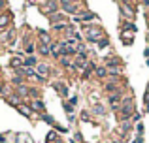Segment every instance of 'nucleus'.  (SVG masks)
Listing matches in <instances>:
<instances>
[{
    "label": "nucleus",
    "instance_id": "nucleus-25",
    "mask_svg": "<svg viewBox=\"0 0 149 143\" xmlns=\"http://www.w3.org/2000/svg\"><path fill=\"white\" fill-rule=\"evenodd\" d=\"M11 66H13V68H21L23 66V60L21 59H13V60H11Z\"/></svg>",
    "mask_w": 149,
    "mask_h": 143
},
{
    "label": "nucleus",
    "instance_id": "nucleus-5",
    "mask_svg": "<svg viewBox=\"0 0 149 143\" xmlns=\"http://www.w3.org/2000/svg\"><path fill=\"white\" fill-rule=\"evenodd\" d=\"M93 19H96V15L93 13V11H85V13H81V15H76V17H74V21H83V23H87V21H93Z\"/></svg>",
    "mask_w": 149,
    "mask_h": 143
},
{
    "label": "nucleus",
    "instance_id": "nucleus-16",
    "mask_svg": "<svg viewBox=\"0 0 149 143\" xmlns=\"http://www.w3.org/2000/svg\"><path fill=\"white\" fill-rule=\"evenodd\" d=\"M51 26H53V30H68L70 28V26H68V23H57V25H51Z\"/></svg>",
    "mask_w": 149,
    "mask_h": 143
},
{
    "label": "nucleus",
    "instance_id": "nucleus-9",
    "mask_svg": "<svg viewBox=\"0 0 149 143\" xmlns=\"http://www.w3.org/2000/svg\"><path fill=\"white\" fill-rule=\"evenodd\" d=\"M23 66L25 68H34V66H38V60L34 59V57H26V59L23 60Z\"/></svg>",
    "mask_w": 149,
    "mask_h": 143
},
{
    "label": "nucleus",
    "instance_id": "nucleus-40",
    "mask_svg": "<svg viewBox=\"0 0 149 143\" xmlns=\"http://www.w3.org/2000/svg\"><path fill=\"white\" fill-rule=\"evenodd\" d=\"M72 2H76V0H72Z\"/></svg>",
    "mask_w": 149,
    "mask_h": 143
},
{
    "label": "nucleus",
    "instance_id": "nucleus-24",
    "mask_svg": "<svg viewBox=\"0 0 149 143\" xmlns=\"http://www.w3.org/2000/svg\"><path fill=\"white\" fill-rule=\"evenodd\" d=\"M106 90H111V92H119V90H117V85H115V83H106Z\"/></svg>",
    "mask_w": 149,
    "mask_h": 143
},
{
    "label": "nucleus",
    "instance_id": "nucleus-4",
    "mask_svg": "<svg viewBox=\"0 0 149 143\" xmlns=\"http://www.w3.org/2000/svg\"><path fill=\"white\" fill-rule=\"evenodd\" d=\"M121 13L125 19H134V8L130 4H121Z\"/></svg>",
    "mask_w": 149,
    "mask_h": 143
},
{
    "label": "nucleus",
    "instance_id": "nucleus-22",
    "mask_svg": "<svg viewBox=\"0 0 149 143\" xmlns=\"http://www.w3.org/2000/svg\"><path fill=\"white\" fill-rule=\"evenodd\" d=\"M96 75H98V77H108V70L102 68V66H98V68H96Z\"/></svg>",
    "mask_w": 149,
    "mask_h": 143
},
{
    "label": "nucleus",
    "instance_id": "nucleus-26",
    "mask_svg": "<svg viewBox=\"0 0 149 143\" xmlns=\"http://www.w3.org/2000/svg\"><path fill=\"white\" fill-rule=\"evenodd\" d=\"M25 83V79H23L21 75H17V77H13V85H17V87H21V85Z\"/></svg>",
    "mask_w": 149,
    "mask_h": 143
},
{
    "label": "nucleus",
    "instance_id": "nucleus-34",
    "mask_svg": "<svg viewBox=\"0 0 149 143\" xmlns=\"http://www.w3.org/2000/svg\"><path fill=\"white\" fill-rule=\"evenodd\" d=\"M81 119H83V121H89V113H87V111H83V113H81Z\"/></svg>",
    "mask_w": 149,
    "mask_h": 143
},
{
    "label": "nucleus",
    "instance_id": "nucleus-17",
    "mask_svg": "<svg viewBox=\"0 0 149 143\" xmlns=\"http://www.w3.org/2000/svg\"><path fill=\"white\" fill-rule=\"evenodd\" d=\"M93 68H96L95 62H89V68H87V70H83V75H81V77H83V79H89V75H91V70H93Z\"/></svg>",
    "mask_w": 149,
    "mask_h": 143
},
{
    "label": "nucleus",
    "instance_id": "nucleus-8",
    "mask_svg": "<svg viewBox=\"0 0 149 143\" xmlns=\"http://www.w3.org/2000/svg\"><path fill=\"white\" fill-rule=\"evenodd\" d=\"M38 36H40V41H42V45H51V36H49L47 32L40 30V34H38Z\"/></svg>",
    "mask_w": 149,
    "mask_h": 143
},
{
    "label": "nucleus",
    "instance_id": "nucleus-13",
    "mask_svg": "<svg viewBox=\"0 0 149 143\" xmlns=\"http://www.w3.org/2000/svg\"><path fill=\"white\" fill-rule=\"evenodd\" d=\"M61 6H62V10H64L66 13H76V11H77V6L74 2L72 4H70V2L68 4H61Z\"/></svg>",
    "mask_w": 149,
    "mask_h": 143
},
{
    "label": "nucleus",
    "instance_id": "nucleus-23",
    "mask_svg": "<svg viewBox=\"0 0 149 143\" xmlns=\"http://www.w3.org/2000/svg\"><path fill=\"white\" fill-rule=\"evenodd\" d=\"M40 53H42V55H44V57H47V55H49V53H51V49H49V45H40Z\"/></svg>",
    "mask_w": 149,
    "mask_h": 143
},
{
    "label": "nucleus",
    "instance_id": "nucleus-18",
    "mask_svg": "<svg viewBox=\"0 0 149 143\" xmlns=\"http://www.w3.org/2000/svg\"><path fill=\"white\" fill-rule=\"evenodd\" d=\"M123 28H125V32H130V34H134V32H136V26L132 25V23H125Z\"/></svg>",
    "mask_w": 149,
    "mask_h": 143
},
{
    "label": "nucleus",
    "instance_id": "nucleus-32",
    "mask_svg": "<svg viewBox=\"0 0 149 143\" xmlns=\"http://www.w3.org/2000/svg\"><path fill=\"white\" fill-rule=\"evenodd\" d=\"M42 119H44L45 122H49V124H55V121H53V117H49V115H42Z\"/></svg>",
    "mask_w": 149,
    "mask_h": 143
},
{
    "label": "nucleus",
    "instance_id": "nucleus-15",
    "mask_svg": "<svg viewBox=\"0 0 149 143\" xmlns=\"http://www.w3.org/2000/svg\"><path fill=\"white\" fill-rule=\"evenodd\" d=\"M13 36H15V30L11 28V30H8V34H2V36H0V40H2V41H8V40H13Z\"/></svg>",
    "mask_w": 149,
    "mask_h": 143
},
{
    "label": "nucleus",
    "instance_id": "nucleus-27",
    "mask_svg": "<svg viewBox=\"0 0 149 143\" xmlns=\"http://www.w3.org/2000/svg\"><path fill=\"white\" fill-rule=\"evenodd\" d=\"M132 40H134V38H128L127 34L123 32V44H125V45H130V44H132Z\"/></svg>",
    "mask_w": 149,
    "mask_h": 143
},
{
    "label": "nucleus",
    "instance_id": "nucleus-14",
    "mask_svg": "<svg viewBox=\"0 0 149 143\" xmlns=\"http://www.w3.org/2000/svg\"><path fill=\"white\" fill-rule=\"evenodd\" d=\"M8 102H10V104H13L15 107H17V106H21V100H19V94H17V92H15V94H11L10 98H8Z\"/></svg>",
    "mask_w": 149,
    "mask_h": 143
},
{
    "label": "nucleus",
    "instance_id": "nucleus-30",
    "mask_svg": "<svg viewBox=\"0 0 149 143\" xmlns=\"http://www.w3.org/2000/svg\"><path fill=\"white\" fill-rule=\"evenodd\" d=\"M95 113H96V115H104V113H106V109H104L102 106H95Z\"/></svg>",
    "mask_w": 149,
    "mask_h": 143
},
{
    "label": "nucleus",
    "instance_id": "nucleus-41",
    "mask_svg": "<svg viewBox=\"0 0 149 143\" xmlns=\"http://www.w3.org/2000/svg\"><path fill=\"white\" fill-rule=\"evenodd\" d=\"M113 143H115V141H113Z\"/></svg>",
    "mask_w": 149,
    "mask_h": 143
},
{
    "label": "nucleus",
    "instance_id": "nucleus-3",
    "mask_svg": "<svg viewBox=\"0 0 149 143\" xmlns=\"http://www.w3.org/2000/svg\"><path fill=\"white\" fill-rule=\"evenodd\" d=\"M102 38H104V30L102 28H87V40L89 41H96L98 44Z\"/></svg>",
    "mask_w": 149,
    "mask_h": 143
},
{
    "label": "nucleus",
    "instance_id": "nucleus-6",
    "mask_svg": "<svg viewBox=\"0 0 149 143\" xmlns=\"http://www.w3.org/2000/svg\"><path fill=\"white\" fill-rule=\"evenodd\" d=\"M49 21H51V25L64 23V21H66V15H64V13H53V15H49Z\"/></svg>",
    "mask_w": 149,
    "mask_h": 143
},
{
    "label": "nucleus",
    "instance_id": "nucleus-19",
    "mask_svg": "<svg viewBox=\"0 0 149 143\" xmlns=\"http://www.w3.org/2000/svg\"><path fill=\"white\" fill-rule=\"evenodd\" d=\"M49 49H51V55H53V57H61V49H58V45L51 44V45H49Z\"/></svg>",
    "mask_w": 149,
    "mask_h": 143
},
{
    "label": "nucleus",
    "instance_id": "nucleus-21",
    "mask_svg": "<svg viewBox=\"0 0 149 143\" xmlns=\"http://www.w3.org/2000/svg\"><path fill=\"white\" fill-rule=\"evenodd\" d=\"M29 90H30V88H29V87H25V85L17 87V94H19V96H26V94H29Z\"/></svg>",
    "mask_w": 149,
    "mask_h": 143
},
{
    "label": "nucleus",
    "instance_id": "nucleus-39",
    "mask_svg": "<svg viewBox=\"0 0 149 143\" xmlns=\"http://www.w3.org/2000/svg\"><path fill=\"white\" fill-rule=\"evenodd\" d=\"M143 4H146V6H149V0H143Z\"/></svg>",
    "mask_w": 149,
    "mask_h": 143
},
{
    "label": "nucleus",
    "instance_id": "nucleus-31",
    "mask_svg": "<svg viewBox=\"0 0 149 143\" xmlns=\"http://www.w3.org/2000/svg\"><path fill=\"white\" fill-rule=\"evenodd\" d=\"M29 92H30V96H32V98H36V100H38V96H40V92H38V88H30Z\"/></svg>",
    "mask_w": 149,
    "mask_h": 143
},
{
    "label": "nucleus",
    "instance_id": "nucleus-7",
    "mask_svg": "<svg viewBox=\"0 0 149 143\" xmlns=\"http://www.w3.org/2000/svg\"><path fill=\"white\" fill-rule=\"evenodd\" d=\"M10 21H11V15L10 13H0V30L6 28V26L10 25Z\"/></svg>",
    "mask_w": 149,
    "mask_h": 143
},
{
    "label": "nucleus",
    "instance_id": "nucleus-11",
    "mask_svg": "<svg viewBox=\"0 0 149 143\" xmlns=\"http://www.w3.org/2000/svg\"><path fill=\"white\" fill-rule=\"evenodd\" d=\"M17 111L21 115H25V117H30L32 115V109H30L29 106H25V104H21V106H17Z\"/></svg>",
    "mask_w": 149,
    "mask_h": 143
},
{
    "label": "nucleus",
    "instance_id": "nucleus-10",
    "mask_svg": "<svg viewBox=\"0 0 149 143\" xmlns=\"http://www.w3.org/2000/svg\"><path fill=\"white\" fill-rule=\"evenodd\" d=\"M32 109L38 111V113H44V111H45L44 102H42V100H34V102H32Z\"/></svg>",
    "mask_w": 149,
    "mask_h": 143
},
{
    "label": "nucleus",
    "instance_id": "nucleus-33",
    "mask_svg": "<svg viewBox=\"0 0 149 143\" xmlns=\"http://www.w3.org/2000/svg\"><path fill=\"white\" fill-rule=\"evenodd\" d=\"M25 49H26V53H29V55H30V53H34V45H32V44H29Z\"/></svg>",
    "mask_w": 149,
    "mask_h": 143
},
{
    "label": "nucleus",
    "instance_id": "nucleus-38",
    "mask_svg": "<svg viewBox=\"0 0 149 143\" xmlns=\"http://www.w3.org/2000/svg\"><path fill=\"white\" fill-rule=\"evenodd\" d=\"M143 55H146V57H149V47L146 49V51H143Z\"/></svg>",
    "mask_w": 149,
    "mask_h": 143
},
{
    "label": "nucleus",
    "instance_id": "nucleus-2",
    "mask_svg": "<svg viewBox=\"0 0 149 143\" xmlns=\"http://www.w3.org/2000/svg\"><path fill=\"white\" fill-rule=\"evenodd\" d=\"M57 10H58V4L55 0H45L44 4H40V11L44 15H53L57 13Z\"/></svg>",
    "mask_w": 149,
    "mask_h": 143
},
{
    "label": "nucleus",
    "instance_id": "nucleus-36",
    "mask_svg": "<svg viewBox=\"0 0 149 143\" xmlns=\"http://www.w3.org/2000/svg\"><path fill=\"white\" fill-rule=\"evenodd\" d=\"M128 128H130V122H125V124H123V130H125V132H127Z\"/></svg>",
    "mask_w": 149,
    "mask_h": 143
},
{
    "label": "nucleus",
    "instance_id": "nucleus-1",
    "mask_svg": "<svg viewBox=\"0 0 149 143\" xmlns=\"http://www.w3.org/2000/svg\"><path fill=\"white\" fill-rule=\"evenodd\" d=\"M119 111H121V115H123L125 121H127V119H130L132 113H134V98H132V96L125 98V102L119 106Z\"/></svg>",
    "mask_w": 149,
    "mask_h": 143
},
{
    "label": "nucleus",
    "instance_id": "nucleus-29",
    "mask_svg": "<svg viewBox=\"0 0 149 143\" xmlns=\"http://www.w3.org/2000/svg\"><path fill=\"white\" fill-rule=\"evenodd\" d=\"M108 45H109V40H108V38H104V40L98 41V47H100V49H102V47H108Z\"/></svg>",
    "mask_w": 149,
    "mask_h": 143
},
{
    "label": "nucleus",
    "instance_id": "nucleus-28",
    "mask_svg": "<svg viewBox=\"0 0 149 143\" xmlns=\"http://www.w3.org/2000/svg\"><path fill=\"white\" fill-rule=\"evenodd\" d=\"M61 64H62V66H70V59L66 55H62L61 57Z\"/></svg>",
    "mask_w": 149,
    "mask_h": 143
},
{
    "label": "nucleus",
    "instance_id": "nucleus-20",
    "mask_svg": "<svg viewBox=\"0 0 149 143\" xmlns=\"http://www.w3.org/2000/svg\"><path fill=\"white\" fill-rule=\"evenodd\" d=\"M55 88H58L62 96H66V94H68V88H66V85H62V83H55Z\"/></svg>",
    "mask_w": 149,
    "mask_h": 143
},
{
    "label": "nucleus",
    "instance_id": "nucleus-12",
    "mask_svg": "<svg viewBox=\"0 0 149 143\" xmlns=\"http://www.w3.org/2000/svg\"><path fill=\"white\" fill-rule=\"evenodd\" d=\"M47 73H49V66H47V64H44V62L38 64V75L45 79V75H47Z\"/></svg>",
    "mask_w": 149,
    "mask_h": 143
},
{
    "label": "nucleus",
    "instance_id": "nucleus-35",
    "mask_svg": "<svg viewBox=\"0 0 149 143\" xmlns=\"http://www.w3.org/2000/svg\"><path fill=\"white\" fill-rule=\"evenodd\" d=\"M76 104H77V98H76V96H74V98L70 100V106H76Z\"/></svg>",
    "mask_w": 149,
    "mask_h": 143
},
{
    "label": "nucleus",
    "instance_id": "nucleus-37",
    "mask_svg": "<svg viewBox=\"0 0 149 143\" xmlns=\"http://www.w3.org/2000/svg\"><path fill=\"white\" fill-rule=\"evenodd\" d=\"M4 6H6V0H0V10H2Z\"/></svg>",
    "mask_w": 149,
    "mask_h": 143
}]
</instances>
